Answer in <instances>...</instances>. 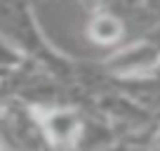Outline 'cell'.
<instances>
[{
	"label": "cell",
	"instance_id": "6da1fadb",
	"mask_svg": "<svg viewBox=\"0 0 160 151\" xmlns=\"http://www.w3.org/2000/svg\"><path fill=\"white\" fill-rule=\"evenodd\" d=\"M90 35L94 38L97 43H115L122 35V24H120V19H115V17L111 14H101L97 17L94 21H92L90 26Z\"/></svg>",
	"mask_w": 160,
	"mask_h": 151
},
{
	"label": "cell",
	"instance_id": "7a4b0ae2",
	"mask_svg": "<svg viewBox=\"0 0 160 151\" xmlns=\"http://www.w3.org/2000/svg\"><path fill=\"white\" fill-rule=\"evenodd\" d=\"M50 130L54 137H71L75 130V118L73 113H54L50 118Z\"/></svg>",
	"mask_w": 160,
	"mask_h": 151
}]
</instances>
